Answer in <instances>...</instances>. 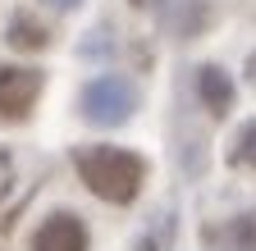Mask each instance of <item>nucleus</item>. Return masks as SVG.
Masks as SVG:
<instances>
[{"mask_svg":"<svg viewBox=\"0 0 256 251\" xmlns=\"http://www.w3.org/2000/svg\"><path fill=\"white\" fill-rule=\"evenodd\" d=\"M247 73H252V82H256V55H252V59H247Z\"/></svg>","mask_w":256,"mask_h":251,"instance_id":"10","label":"nucleus"},{"mask_svg":"<svg viewBox=\"0 0 256 251\" xmlns=\"http://www.w3.org/2000/svg\"><path fill=\"white\" fill-rule=\"evenodd\" d=\"M5 41H10L14 50H46V46H50V32H46V23H37V14L18 9V14L10 18V27H5Z\"/></svg>","mask_w":256,"mask_h":251,"instance_id":"6","label":"nucleus"},{"mask_svg":"<svg viewBox=\"0 0 256 251\" xmlns=\"http://www.w3.org/2000/svg\"><path fill=\"white\" fill-rule=\"evenodd\" d=\"M74 165H78V178L87 183V192L110 206L138 201L142 183H146V160L124 146H78Z\"/></svg>","mask_w":256,"mask_h":251,"instance_id":"1","label":"nucleus"},{"mask_svg":"<svg viewBox=\"0 0 256 251\" xmlns=\"http://www.w3.org/2000/svg\"><path fill=\"white\" fill-rule=\"evenodd\" d=\"M50 5H55V9H74L78 0H50Z\"/></svg>","mask_w":256,"mask_h":251,"instance_id":"9","label":"nucleus"},{"mask_svg":"<svg viewBox=\"0 0 256 251\" xmlns=\"http://www.w3.org/2000/svg\"><path fill=\"white\" fill-rule=\"evenodd\" d=\"M78 110H82L87 123H96V128H119V123H128L133 110H138V87L124 73H101V78H92L82 87Z\"/></svg>","mask_w":256,"mask_h":251,"instance_id":"2","label":"nucleus"},{"mask_svg":"<svg viewBox=\"0 0 256 251\" xmlns=\"http://www.w3.org/2000/svg\"><path fill=\"white\" fill-rule=\"evenodd\" d=\"M197 96H202V105L215 119H224V114L234 110V78L224 73L220 64H202L197 69Z\"/></svg>","mask_w":256,"mask_h":251,"instance_id":"5","label":"nucleus"},{"mask_svg":"<svg viewBox=\"0 0 256 251\" xmlns=\"http://www.w3.org/2000/svg\"><path fill=\"white\" fill-rule=\"evenodd\" d=\"M224 238H229L234 251H256V215H238V219H229Z\"/></svg>","mask_w":256,"mask_h":251,"instance_id":"7","label":"nucleus"},{"mask_svg":"<svg viewBox=\"0 0 256 251\" xmlns=\"http://www.w3.org/2000/svg\"><path fill=\"white\" fill-rule=\"evenodd\" d=\"M37 96H42V73L37 69L0 64V119H28Z\"/></svg>","mask_w":256,"mask_h":251,"instance_id":"4","label":"nucleus"},{"mask_svg":"<svg viewBox=\"0 0 256 251\" xmlns=\"http://www.w3.org/2000/svg\"><path fill=\"white\" fill-rule=\"evenodd\" d=\"M87 247H92V233L78 210H50L32 233V251H87Z\"/></svg>","mask_w":256,"mask_h":251,"instance_id":"3","label":"nucleus"},{"mask_svg":"<svg viewBox=\"0 0 256 251\" xmlns=\"http://www.w3.org/2000/svg\"><path fill=\"white\" fill-rule=\"evenodd\" d=\"M234 160L256 169V119H247L242 128H238V142H234Z\"/></svg>","mask_w":256,"mask_h":251,"instance_id":"8","label":"nucleus"}]
</instances>
